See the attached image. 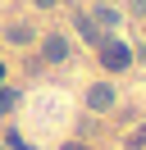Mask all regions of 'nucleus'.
I'll return each mask as SVG.
<instances>
[{"label":"nucleus","mask_w":146,"mask_h":150,"mask_svg":"<svg viewBox=\"0 0 146 150\" xmlns=\"http://www.w3.org/2000/svg\"><path fill=\"white\" fill-rule=\"evenodd\" d=\"M96 50H100V64H105L110 73H123V68L132 64V50H128L123 41H114V37H105V41H100Z\"/></svg>","instance_id":"1"},{"label":"nucleus","mask_w":146,"mask_h":150,"mask_svg":"<svg viewBox=\"0 0 146 150\" xmlns=\"http://www.w3.org/2000/svg\"><path fill=\"white\" fill-rule=\"evenodd\" d=\"M41 59L64 64V59H69V37H59V32H55V37H46V41H41Z\"/></svg>","instance_id":"2"},{"label":"nucleus","mask_w":146,"mask_h":150,"mask_svg":"<svg viewBox=\"0 0 146 150\" xmlns=\"http://www.w3.org/2000/svg\"><path fill=\"white\" fill-rule=\"evenodd\" d=\"M87 105H91V109H110V105H114V86H110V82H96L87 91Z\"/></svg>","instance_id":"3"},{"label":"nucleus","mask_w":146,"mask_h":150,"mask_svg":"<svg viewBox=\"0 0 146 150\" xmlns=\"http://www.w3.org/2000/svg\"><path fill=\"white\" fill-rule=\"evenodd\" d=\"M78 32L91 41V46H100V41H105V28H100V23H91V14H78Z\"/></svg>","instance_id":"4"},{"label":"nucleus","mask_w":146,"mask_h":150,"mask_svg":"<svg viewBox=\"0 0 146 150\" xmlns=\"http://www.w3.org/2000/svg\"><path fill=\"white\" fill-rule=\"evenodd\" d=\"M91 23H100V28H114V23H119V9H110V5H96V9H91Z\"/></svg>","instance_id":"5"},{"label":"nucleus","mask_w":146,"mask_h":150,"mask_svg":"<svg viewBox=\"0 0 146 150\" xmlns=\"http://www.w3.org/2000/svg\"><path fill=\"white\" fill-rule=\"evenodd\" d=\"M9 41H14V46H27V41H32V28H27V23H14V28H9Z\"/></svg>","instance_id":"6"},{"label":"nucleus","mask_w":146,"mask_h":150,"mask_svg":"<svg viewBox=\"0 0 146 150\" xmlns=\"http://www.w3.org/2000/svg\"><path fill=\"white\" fill-rule=\"evenodd\" d=\"M14 105H18V91L14 86H0V114H9Z\"/></svg>","instance_id":"7"},{"label":"nucleus","mask_w":146,"mask_h":150,"mask_svg":"<svg viewBox=\"0 0 146 150\" xmlns=\"http://www.w3.org/2000/svg\"><path fill=\"white\" fill-rule=\"evenodd\" d=\"M128 150H146V123L132 132V137H128Z\"/></svg>","instance_id":"8"},{"label":"nucleus","mask_w":146,"mask_h":150,"mask_svg":"<svg viewBox=\"0 0 146 150\" xmlns=\"http://www.w3.org/2000/svg\"><path fill=\"white\" fill-rule=\"evenodd\" d=\"M128 14H137V18H146V0H128Z\"/></svg>","instance_id":"9"},{"label":"nucleus","mask_w":146,"mask_h":150,"mask_svg":"<svg viewBox=\"0 0 146 150\" xmlns=\"http://www.w3.org/2000/svg\"><path fill=\"white\" fill-rule=\"evenodd\" d=\"M64 150H87V146H82V141H69V146H64Z\"/></svg>","instance_id":"10"},{"label":"nucleus","mask_w":146,"mask_h":150,"mask_svg":"<svg viewBox=\"0 0 146 150\" xmlns=\"http://www.w3.org/2000/svg\"><path fill=\"white\" fill-rule=\"evenodd\" d=\"M36 5H41V9H50V5H55V0H36Z\"/></svg>","instance_id":"11"},{"label":"nucleus","mask_w":146,"mask_h":150,"mask_svg":"<svg viewBox=\"0 0 146 150\" xmlns=\"http://www.w3.org/2000/svg\"><path fill=\"white\" fill-rule=\"evenodd\" d=\"M0 77H5V68H0Z\"/></svg>","instance_id":"12"},{"label":"nucleus","mask_w":146,"mask_h":150,"mask_svg":"<svg viewBox=\"0 0 146 150\" xmlns=\"http://www.w3.org/2000/svg\"><path fill=\"white\" fill-rule=\"evenodd\" d=\"M0 150H5V146H0Z\"/></svg>","instance_id":"13"}]
</instances>
